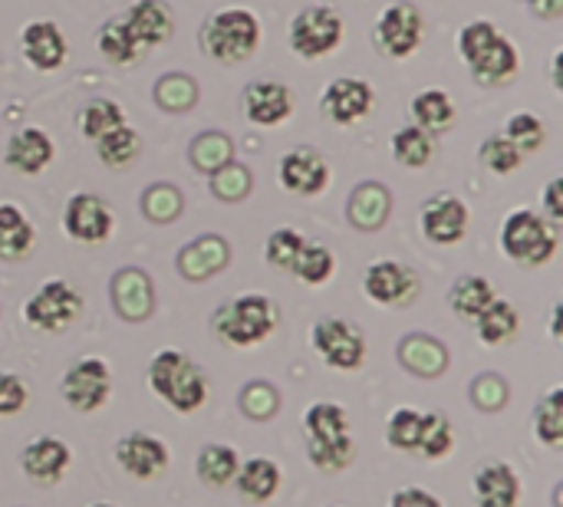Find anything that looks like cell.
I'll return each instance as SVG.
<instances>
[{
	"mask_svg": "<svg viewBox=\"0 0 563 507\" xmlns=\"http://www.w3.org/2000/svg\"><path fill=\"white\" fill-rule=\"evenodd\" d=\"M148 386L152 393L168 403L175 412L191 416L208 399V379L195 366V360L181 350H158L148 363Z\"/></svg>",
	"mask_w": 563,
	"mask_h": 507,
	"instance_id": "6da1fadb",
	"label": "cell"
},
{
	"mask_svg": "<svg viewBox=\"0 0 563 507\" xmlns=\"http://www.w3.org/2000/svg\"><path fill=\"white\" fill-rule=\"evenodd\" d=\"M261 46V20L247 7H224L214 10L201 26V49L214 63H247Z\"/></svg>",
	"mask_w": 563,
	"mask_h": 507,
	"instance_id": "7a4b0ae2",
	"label": "cell"
},
{
	"mask_svg": "<svg viewBox=\"0 0 563 507\" xmlns=\"http://www.w3.org/2000/svg\"><path fill=\"white\" fill-rule=\"evenodd\" d=\"M280 323V310L264 294H238L214 313V330L231 346H257Z\"/></svg>",
	"mask_w": 563,
	"mask_h": 507,
	"instance_id": "3957f363",
	"label": "cell"
},
{
	"mask_svg": "<svg viewBox=\"0 0 563 507\" xmlns=\"http://www.w3.org/2000/svg\"><path fill=\"white\" fill-rule=\"evenodd\" d=\"M501 251L521 267H541L558 254V228L531 208H518L501 221Z\"/></svg>",
	"mask_w": 563,
	"mask_h": 507,
	"instance_id": "277c9868",
	"label": "cell"
},
{
	"mask_svg": "<svg viewBox=\"0 0 563 507\" xmlns=\"http://www.w3.org/2000/svg\"><path fill=\"white\" fill-rule=\"evenodd\" d=\"M79 313H82V294L59 277L46 280L23 300V320L36 333H63L66 327L76 323Z\"/></svg>",
	"mask_w": 563,
	"mask_h": 507,
	"instance_id": "5b68a950",
	"label": "cell"
},
{
	"mask_svg": "<svg viewBox=\"0 0 563 507\" xmlns=\"http://www.w3.org/2000/svg\"><path fill=\"white\" fill-rule=\"evenodd\" d=\"M310 343H313V353L330 370H340V373H353L366 360V337L360 333L356 323H350L343 317L317 320L310 330Z\"/></svg>",
	"mask_w": 563,
	"mask_h": 507,
	"instance_id": "8992f818",
	"label": "cell"
},
{
	"mask_svg": "<svg viewBox=\"0 0 563 507\" xmlns=\"http://www.w3.org/2000/svg\"><path fill=\"white\" fill-rule=\"evenodd\" d=\"M343 43V16L333 7H303L290 20V49L303 59L330 56Z\"/></svg>",
	"mask_w": 563,
	"mask_h": 507,
	"instance_id": "52a82bcc",
	"label": "cell"
},
{
	"mask_svg": "<svg viewBox=\"0 0 563 507\" xmlns=\"http://www.w3.org/2000/svg\"><path fill=\"white\" fill-rule=\"evenodd\" d=\"M422 33H426L422 10L412 0H396L379 13L373 40L389 59H406L422 46Z\"/></svg>",
	"mask_w": 563,
	"mask_h": 507,
	"instance_id": "ba28073f",
	"label": "cell"
},
{
	"mask_svg": "<svg viewBox=\"0 0 563 507\" xmlns=\"http://www.w3.org/2000/svg\"><path fill=\"white\" fill-rule=\"evenodd\" d=\"M63 399L73 412H99L112 393V370L99 356H82L63 373Z\"/></svg>",
	"mask_w": 563,
	"mask_h": 507,
	"instance_id": "9c48e42d",
	"label": "cell"
},
{
	"mask_svg": "<svg viewBox=\"0 0 563 507\" xmlns=\"http://www.w3.org/2000/svg\"><path fill=\"white\" fill-rule=\"evenodd\" d=\"M277 178H280L284 191L300 195V198H317L330 188L333 172H330V162L313 145H297L280 158Z\"/></svg>",
	"mask_w": 563,
	"mask_h": 507,
	"instance_id": "30bf717a",
	"label": "cell"
},
{
	"mask_svg": "<svg viewBox=\"0 0 563 507\" xmlns=\"http://www.w3.org/2000/svg\"><path fill=\"white\" fill-rule=\"evenodd\" d=\"M112 228H115L112 208L99 195L76 191L63 208V231L76 244H102V241H109Z\"/></svg>",
	"mask_w": 563,
	"mask_h": 507,
	"instance_id": "8fae6325",
	"label": "cell"
},
{
	"mask_svg": "<svg viewBox=\"0 0 563 507\" xmlns=\"http://www.w3.org/2000/svg\"><path fill=\"white\" fill-rule=\"evenodd\" d=\"M363 290L379 307H409L419 294V277L399 261H373L363 274Z\"/></svg>",
	"mask_w": 563,
	"mask_h": 507,
	"instance_id": "7c38bea8",
	"label": "cell"
},
{
	"mask_svg": "<svg viewBox=\"0 0 563 507\" xmlns=\"http://www.w3.org/2000/svg\"><path fill=\"white\" fill-rule=\"evenodd\" d=\"M468 205L452 195V191H442V195H432L422 211H419V224H422V234L426 241L432 244H442V247H452L459 244L465 234H468Z\"/></svg>",
	"mask_w": 563,
	"mask_h": 507,
	"instance_id": "4fadbf2b",
	"label": "cell"
},
{
	"mask_svg": "<svg viewBox=\"0 0 563 507\" xmlns=\"http://www.w3.org/2000/svg\"><path fill=\"white\" fill-rule=\"evenodd\" d=\"M376 106V89L366 79L356 76H340L323 89L320 99V112L333 122V125H356L363 122Z\"/></svg>",
	"mask_w": 563,
	"mask_h": 507,
	"instance_id": "5bb4252c",
	"label": "cell"
},
{
	"mask_svg": "<svg viewBox=\"0 0 563 507\" xmlns=\"http://www.w3.org/2000/svg\"><path fill=\"white\" fill-rule=\"evenodd\" d=\"M115 462L122 465L125 475L139 478V482H152L158 478L168 462H172V452L168 445L158 439V436H148V432H129L119 439L115 445Z\"/></svg>",
	"mask_w": 563,
	"mask_h": 507,
	"instance_id": "9a60e30c",
	"label": "cell"
},
{
	"mask_svg": "<svg viewBox=\"0 0 563 507\" xmlns=\"http://www.w3.org/2000/svg\"><path fill=\"white\" fill-rule=\"evenodd\" d=\"M20 56L26 66L40 69V73H53L66 63L69 43L53 20H30L20 30Z\"/></svg>",
	"mask_w": 563,
	"mask_h": 507,
	"instance_id": "2e32d148",
	"label": "cell"
},
{
	"mask_svg": "<svg viewBox=\"0 0 563 507\" xmlns=\"http://www.w3.org/2000/svg\"><path fill=\"white\" fill-rule=\"evenodd\" d=\"M69 462H73V452L56 436H40V439L26 442L23 452H20V469L36 485H56V482H63V475L69 472Z\"/></svg>",
	"mask_w": 563,
	"mask_h": 507,
	"instance_id": "e0dca14e",
	"label": "cell"
},
{
	"mask_svg": "<svg viewBox=\"0 0 563 507\" xmlns=\"http://www.w3.org/2000/svg\"><path fill=\"white\" fill-rule=\"evenodd\" d=\"M244 112L254 125L274 129L284 125L294 115V92L284 82L274 79H257L244 89Z\"/></svg>",
	"mask_w": 563,
	"mask_h": 507,
	"instance_id": "ac0fdd59",
	"label": "cell"
},
{
	"mask_svg": "<svg viewBox=\"0 0 563 507\" xmlns=\"http://www.w3.org/2000/svg\"><path fill=\"white\" fill-rule=\"evenodd\" d=\"M53 155H56V145H53V139H49V132L40 129V125H26V129H20V132L10 135L3 162H7L16 175L33 178V175H40V172L49 168Z\"/></svg>",
	"mask_w": 563,
	"mask_h": 507,
	"instance_id": "d6986e66",
	"label": "cell"
},
{
	"mask_svg": "<svg viewBox=\"0 0 563 507\" xmlns=\"http://www.w3.org/2000/svg\"><path fill=\"white\" fill-rule=\"evenodd\" d=\"M468 69H472V79L478 86H505V82H511L518 76L521 53H518V46L505 33H498L482 53H475L468 59Z\"/></svg>",
	"mask_w": 563,
	"mask_h": 507,
	"instance_id": "ffe728a7",
	"label": "cell"
},
{
	"mask_svg": "<svg viewBox=\"0 0 563 507\" xmlns=\"http://www.w3.org/2000/svg\"><path fill=\"white\" fill-rule=\"evenodd\" d=\"M122 20L145 49H155V46L168 43L172 33H175V10L165 0H135L122 13Z\"/></svg>",
	"mask_w": 563,
	"mask_h": 507,
	"instance_id": "44dd1931",
	"label": "cell"
},
{
	"mask_svg": "<svg viewBox=\"0 0 563 507\" xmlns=\"http://www.w3.org/2000/svg\"><path fill=\"white\" fill-rule=\"evenodd\" d=\"M478 507H518L521 505V478L505 462H488L472 478Z\"/></svg>",
	"mask_w": 563,
	"mask_h": 507,
	"instance_id": "7402d4cb",
	"label": "cell"
},
{
	"mask_svg": "<svg viewBox=\"0 0 563 507\" xmlns=\"http://www.w3.org/2000/svg\"><path fill=\"white\" fill-rule=\"evenodd\" d=\"M409 112H412V125L426 129L429 135H442V132H449V129L459 122L455 99H452L445 89H439V86L419 89V92L412 96Z\"/></svg>",
	"mask_w": 563,
	"mask_h": 507,
	"instance_id": "603a6c76",
	"label": "cell"
},
{
	"mask_svg": "<svg viewBox=\"0 0 563 507\" xmlns=\"http://www.w3.org/2000/svg\"><path fill=\"white\" fill-rule=\"evenodd\" d=\"M280 482H284V475H280L277 462H271V459H247V462H241V469H238L231 485L238 488V495L247 505H267L280 492Z\"/></svg>",
	"mask_w": 563,
	"mask_h": 507,
	"instance_id": "cb8c5ba5",
	"label": "cell"
},
{
	"mask_svg": "<svg viewBox=\"0 0 563 507\" xmlns=\"http://www.w3.org/2000/svg\"><path fill=\"white\" fill-rule=\"evenodd\" d=\"M36 244V228L20 205L0 201V261H23Z\"/></svg>",
	"mask_w": 563,
	"mask_h": 507,
	"instance_id": "d4e9b609",
	"label": "cell"
},
{
	"mask_svg": "<svg viewBox=\"0 0 563 507\" xmlns=\"http://www.w3.org/2000/svg\"><path fill=\"white\" fill-rule=\"evenodd\" d=\"M96 46H99V53H102V59H106L109 66H135V63L148 53V49L135 40V33L125 26L122 16H112V20H106V23L99 26Z\"/></svg>",
	"mask_w": 563,
	"mask_h": 507,
	"instance_id": "484cf974",
	"label": "cell"
},
{
	"mask_svg": "<svg viewBox=\"0 0 563 507\" xmlns=\"http://www.w3.org/2000/svg\"><path fill=\"white\" fill-rule=\"evenodd\" d=\"M475 323H478V340H482L485 346H505V343L515 340L518 330H521L518 310H515L508 300H501V297H495V300L475 317Z\"/></svg>",
	"mask_w": 563,
	"mask_h": 507,
	"instance_id": "4316f807",
	"label": "cell"
},
{
	"mask_svg": "<svg viewBox=\"0 0 563 507\" xmlns=\"http://www.w3.org/2000/svg\"><path fill=\"white\" fill-rule=\"evenodd\" d=\"M238 469H241L238 449L221 445V442L205 445L201 455H198V462H195V472H198V478H201L208 488H224V485H231L234 475H238Z\"/></svg>",
	"mask_w": 563,
	"mask_h": 507,
	"instance_id": "83f0119b",
	"label": "cell"
},
{
	"mask_svg": "<svg viewBox=\"0 0 563 507\" xmlns=\"http://www.w3.org/2000/svg\"><path fill=\"white\" fill-rule=\"evenodd\" d=\"M495 287L488 277H478V274H468V277H459L449 290V307L462 317V320H475L492 300H495Z\"/></svg>",
	"mask_w": 563,
	"mask_h": 507,
	"instance_id": "f1b7e54d",
	"label": "cell"
},
{
	"mask_svg": "<svg viewBox=\"0 0 563 507\" xmlns=\"http://www.w3.org/2000/svg\"><path fill=\"white\" fill-rule=\"evenodd\" d=\"M96 155L109 168H129L142 155V135L129 122H122L119 129H112L102 139H96Z\"/></svg>",
	"mask_w": 563,
	"mask_h": 507,
	"instance_id": "f546056e",
	"label": "cell"
},
{
	"mask_svg": "<svg viewBox=\"0 0 563 507\" xmlns=\"http://www.w3.org/2000/svg\"><path fill=\"white\" fill-rule=\"evenodd\" d=\"M435 155V135L419 125H402L393 132V158L402 168H426Z\"/></svg>",
	"mask_w": 563,
	"mask_h": 507,
	"instance_id": "4dcf8cb0",
	"label": "cell"
},
{
	"mask_svg": "<svg viewBox=\"0 0 563 507\" xmlns=\"http://www.w3.org/2000/svg\"><path fill=\"white\" fill-rule=\"evenodd\" d=\"M122 122H125V109H122L115 99H89V102L79 109V115H76L79 135L89 139V142L102 139L106 132L119 129Z\"/></svg>",
	"mask_w": 563,
	"mask_h": 507,
	"instance_id": "1f68e13d",
	"label": "cell"
},
{
	"mask_svg": "<svg viewBox=\"0 0 563 507\" xmlns=\"http://www.w3.org/2000/svg\"><path fill=\"white\" fill-rule=\"evenodd\" d=\"M303 432L313 442L350 436V416L340 403H313L303 416Z\"/></svg>",
	"mask_w": 563,
	"mask_h": 507,
	"instance_id": "d6a6232c",
	"label": "cell"
},
{
	"mask_svg": "<svg viewBox=\"0 0 563 507\" xmlns=\"http://www.w3.org/2000/svg\"><path fill=\"white\" fill-rule=\"evenodd\" d=\"M290 274H294L300 284H307V287H323V284L336 274V257H333V251H330L327 244H310V241H307V247L297 254Z\"/></svg>",
	"mask_w": 563,
	"mask_h": 507,
	"instance_id": "836d02e7",
	"label": "cell"
},
{
	"mask_svg": "<svg viewBox=\"0 0 563 507\" xmlns=\"http://www.w3.org/2000/svg\"><path fill=\"white\" fill-rule=\"evenodd\" d=\"M455 449V429L452 419L445 412H422V436H419V449L429 462L445 459Z\"/></svg>",
	"mask_w": 563,
	"mask_h": 507,
	"instance_id": "e575fe53",
	"label": "cell"
},
{
	"mask_svg": "<svg viewBox=\"0 0 563 507\" xmlns=\"http://www.w3.org/2000/svg\"><path fill=\"white\" fill-rule=\"evenodd\" d=\"M521 155H528V152H541L544 148V142H548V125H544V119L541 115H534V112H515L508 122H505V132H501Z\"/></svg>",
	"mask_w": 563,
	"mask_h": 507,
	"instance_id": "d590c367",
	"label": "cell"
},
{
	"mask_svg": "<svg viewBox=\"0 0 563 507\" xmlns=\"http://www.w3.org/2000/svg\"><path fill=\"white\" fill-rule=\"evenodd\" d=\"M307 455L323 472H343L346 465H353L356 445H353V436H340V439H327V442L307 439Z\"/></svg>",
	"mask_w": 563,
	"mask_h": 507,
	"instance_id": "8d00e7d4",
	"label": "cell"
},
{
	"mask_svg": "<svg viewBox=\"0 0 563 507\" xmlns=\"http://www.w3.org/2000/svg\"><path fill=\"white\" fill-rule=\"evenodd\" d=\"M422 436V412L412 406H399L386 422V439L396 452H416Z\"/></svg>",
	"mask_w": 563,
	"mask_h": 507,
	"instance_id": "74e56055",
	"label": "cell"
},
{
	"mask_svg": "<svg viewBox=\"0 0 563 507\" xmlns=\"http://www.w3.org/2000/svg\"><path fill=\"white\" fill-rule=\"evenodd\" d=\"M534 429H538V439H541L548 449H561L563 445V393L561 389H551V393L538 403Z\"/></svg>",
	"mask_w": 563,
	"mask_h": 507,
	"instance_id": "f35d334b",
	"label": "cell"
},
{
	"mask_svg": "<svg viewBox=\"0 0 563 507\" xmlns=\"http://www.w3.org/2000/svg\"><path fill=\"white\" fill-rule=\"evenodd\" d=\"M303 247H307V238H303L297 228H277V231L267 238V244H264V257H267L271 267L290 271L294 261H297V254H300Z\"/></svg>",
	"mask_w": 563,
	"mask_h": 507,
	"instance_id": "ab89813d",
	"label": "cell"
},
{
	"mask_svg": "<svg viewBox=\"0 0 563 507\" xmlns=\"http://www.w3.org/2000/svg\"><path fill=\"white\" fill-rule=\"evenodd\" d=\"M482 162H485V168L488 172H495V175H511V172H518L521 168V162H525V155L505 139V135H492V139H485L482 142Z\"/></svg>",
	"mask_w": 563,
	"mask_h": 507,
	"instance_id": "60d3db41",
	"label": "cell"
},
{
	"mask_svg": "<svg viewBox=\"0 0 563 507\" xmlns=\"http://www.w3.org/2000/svg\"><path fill=\"white\" fill-rule=\"evenodd\" d=\"M501 30L492 23V20H472V23H465L462 30H459V53H462V59L468 63L475 53H482L495 36H498Z\"/></svg>",
	"mask_w": 563,
	"mask_h": 507,
	"instance_id": "b9f144b4",
	"label": "cell"
},
{
	"mask_svg": "<svg viewBox=\"0 0 563 507\" xmlns=\"http://www.w3.org/2000/svg\"><path fill=\"white\" fill-rule=\"evenodd\" d=\"M26 399H30L26 383L20 376H13V373H0V419L20 416Z\"/></svg>",
	"mask_w": 563,
	"mask_h": 507,
	"instance_id": "7bdbcfd3",
	"label": "cell"
},
{
	"mask_svg": "<svg viewBox=\"0 0 563 507\" xmlns=\"http://www.w3.org/2000/svg\"><path fill=\"white\" fill-rule=\"evenodd\" d=\"M389 507H442V502H439L432 492H426V488L412 485V488H399V492L393 495Z\"/></svg>",
	"mask_w": 563,
	"mask_h": 507,
	"instance_id": "ee69618b",
	"label": "cell"
},
{
	"mask_svg": "<svg viewBox=\"0 0 563 507\" xmlns=\"http://www.w3.org/2000/svg\"><path fill=\"white\" fill-rule=\"evenodd\" d=\"M561 191H563L561 178H551V185H548V191H544V221H548V224H554V228H561V221H563Z\"/></svg>",
	"mask_w": 563,
	"mask_h": 507,
	"instance_id": "f6af8a7d",
	"label": "cell"
},
{
	"mask_svg": "<svg viewBox=\"0 0 563 507\" xmlns=\"http://www.w3.org/2000/svg\"><path fill=\"white\" fill-rule=\"evenodd\" d=\"M531 7H534V13L541 20H558L563 10V0H531Z\"/></svg>",
	"mask_w": 563,
	"mask_h": 507,
	"instance_id": "bcb514c9",
	"label": "cell"
},
{
	"mask_svg": "<svg viewBox=\"0 0 563 507\" xmlns=\"http://www.w3.org/2000/svg\"><path fill=\"white\" fill-rule=\"evenodd\" d=\"M92 507H112V505H92Z\"/></svg>",
	"mask_w": 563,
	"mask_h": 507,
	"instance_id": "7dc6e473",
	"label": "cell"
},
{
	"mask_svg": "<svg viewBox=\"0 0 563 507\" xmlns=\"http://www.w3.org/2000/svg\"><path fill=\"white\" fill-rule=\"evenodd\" d=\"M528 3H531V0H528Z\"/></svg>",
	"mask_w": 563,
	"mask_h": 507,
	"instance_id": "c3c4849f",
	"label": "cell"
}]
</instances>
